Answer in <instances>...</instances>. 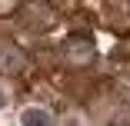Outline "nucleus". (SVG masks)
Segmentation results:
<instances>
[{
  "mask_svg": "<svg viewBox=\"0 0 130 126\" xmlns=\"http://www.w3.org/2000/svg\"><path fill=\"white\" fill-rule=\"evenodd\" d=\"M63 57H67L70 66H90V60H93V43H90V37H87V33H70L67 43H63Z\"/></svg>",
  "mask_w": 130,
  "mask_h": 126,
  "instance_id": "nucleus-1",
  "label": "nucleus"
},
{
  "mask_svg": "<svg viewBox=\"0 0 130 126\" xmlns=\"http://www.w3.org/2000/svg\"><path fill=\"white\" fill-rule=\"evenodd\" d=\"M27 66V57H23V50L10 40H0V77H13Z\"/></svg>",
  "mask_w": 130,
  "mask_h": 126,
  "instance_id": "nucleus-2",
  "label": "nucleus"
},
{
  "mask_svg": "<svg viewBox=\"0 0 130 126\" xmlns=\"http://www.w3.org/2000/svg\"><path fill=\"white\" fill-rule=\"evenodd\" d=\"M20 123L23 126H50V113L47 110H23Z\"/></svg>",
  "mask_w": 130,
  "mask_h": 126,
  "instance_id": "nucleus-3",
  "label": "nucleus"
},
{
  "mask_svg": "<svg viewBox=\"0 0 130 126\" xmlns=\"http://www.w3.org/2000/svg\"><path fill=\"white\" fill-rule=\"evenodd\" d=\"M20 10V4H13V0H0V17H10V13H17Z\"/></svg>",
  "mask_w": 130,
  "mask_h": 126,
  "instance_id": "nucleus-4",
  "label": "nucleus"
},
{
  "mask_svg": "<svg viewBox=\"0 0 130 126\" xmlns=\"http://www.w3.org/2000/svg\"><path fill=\"white\" fill-rule=\"evenodd\" d=\"M4 106H7V93L0 90V110H4Z\"/></svg>",
  "mask_w": 130,
  "mask_h": 126,
  "instance_id": "nucleus-5",
  "label": "nucleus"
}]
</instances>
